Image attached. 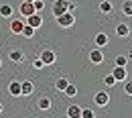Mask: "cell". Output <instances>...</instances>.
Wrapping results in <instances>:
<instances>
[{"instance_id":"cell-6","label":"cell","mask_w":132,"mask_h":118,"mask_svg":"<svg viewBox=\"0 0 132 118\" xmlns=\"http://www.w3.org/2000/svg\"><path fill=\"white\" fill-rule=\"evenodd\" d=\"M89 61L96 63V65H102V63H104V53H102L100 47H96V49L89 51Z\"/></svg>"},{"instance_id":"cell-22","label":"cell","mask_w":132,"mask_h":118,"mask_svg":"<svg viewBox=\"0 0 132 118\" xmlns=\"http://www.w3.org/2000/svg\"><path fill=\"white\" fill-rule=\"evenodd\" d=\"M67 84H69V82H67L65 77H57V82H55V88H57L59 92H63V90L67 88Z\"/></svg>"},{"instance_id":"cell-34","label":"cell","mask_w":132,"mask_h":118,"mask_svg":"<svg viewBox=\"0 0 132 118\" xmlns=\"http://www.w3.org/2000/svg\"><path fill=\"white\" fill-rule=\"evenodd\" d=\"M130 35H132V31H130Z\"/></svg>"},{"instance_id":"cell-27","label":"cell","mask_w":132,"mask_h":118,"mask_svg":"<svg viewBox=\"0 0 132 118\" xmlns=\"http://www.w3.org/2000/svg\"><path fill=\"white\" fill-rule=\"evenodd\" d=\"M124 92H126L128 96H132V80H126V82H124Z\"/></svg>"},{"instance_id":"cell-29","label":"cell","mask_w":132,"mask_h":118,"mask_svg":"<svg viewBox=\"0 0 132 118\" xmlns=\"http://www.w3.org/2000/svg\"><path fill=\"white\" fill-rule=\"evenodd\" d=\"M75 8H77L75 2H69V4H67V12H75Z\"/></svg>"},{"instance_id":"cell-23","label":"cell","mask_w":132,"mask_h":118,"mask_svg":"<svg viewBox=\"0 0 132 118\" xmlns=\"http://www.w3.org/2000/svg\"><path fill=\"white\" fill-rule=\"evenodd\" d=\"M81 118H96V112L92 108H81Z\"/></svg>"},{"instance_id":"cell-28","label":"cell","mask_w":132,"mask_h":118,"mask_svg":"<svg viewBox=\"0 0 132 118\" xmlns=\"http://www.w3.org/2000/svg\"><path fill=\"white\" fill-rule=\"evenodd\" d=\"M33 67L35 69H43V67H47V65H45V63H43V59L39 57V59H35V61H33Z\"/></svg>"},{"instance_id":"cell-5","label":"cell","mask_w":132,"mask_h":118,"mask_svg":"<svg viewBox=\"0 0 132 118\" xmlns=\"http://www.w3.org/2000/svg\"><path fill=\"white\" fill-rule=\"evenodd\" d=\"M18 12H20L22 17L27 18V17H31V14H35L37 10H35L33 2H20V6H18Z\"/></svg>"},{"instance_id":"cell-30","label":"cell","mask_w":132,"mask_h":118,"mask_svg":"<svg viewBox=\"0 0 132 118\" xmlns=\"http://www.w3.org/2000/svg\"><path fill=\"white\" fill-rule=\"evenodd\" d=\"M126 57H128V61H132V51L128 53V55H126Z\"/></svg>"},{"instance_id":"cell-32","label":"cell","mask_w":132,"mask_h":118,"mask_svg":"<svg viewBox=\"0 0 132 118\" xmlns=\"http://www.w3.org/2000/svg\"><path fill=\"white\" fill-rule=\"evenodd\" d=\"M22 2H35V0H22Z\"/></svg>"},{"instance_id":"cell-12","label":"cell","mask_w":132,"mask_h":118,"mask_svg":"<svg viewBox=\"0 0 132 118\" xmlns=\"http://www.w3.org/2000/svg\"><path fill=\"white\" fill-rule=\"evenodd\" d=\"M8 92H10V96L20 98V96H22V92H20V82H10V84H8Z\"/></svg>"},{"instance_id":"cell-1","label":"cell","mask_w":132,"mask_h":118,"mask_svg":"<svg viewBox=\"0 0 132 118\" xmlns=\"http://www.w3.org/2000/svg\"><path fill=\"white\" fill-rule=\"evenodd\" d=\"M57 25H59L61 29L73 27V25H75V14H73V12H63L61 17H57Z\"/></svg>"},{"instance_id":"cell-7","label":"cell","mask_w":132,"mask_h":118,"mask_svg":"<svg viewBox=\"0 0 132 118\" xmlns=\"http://www.w3.org/2000/svg\"><path fill=\"white\" fill-rule=\"evenodd\" d=\"M24 22H27V25H31L33 29H41V25H43V17H41L39 12H35V14H31V17L24 18Z\"/></svg>"},{"instance_id":"cell-18","label":"cell","mask_w":132,"mask_h":118,"mask_svg":"<svg viewBox=\"0 0 132 118\" xmlns=\"http://www.w3.org/2000/svg\"><path fill=\"white\" fill-rule=\"evenodd\" d=\"M35 31H37V29H33V27H31V25H27V22H24V27H22V37H27V39H33L35 37Z\"/></svg>"},{"instance_id":"cell-21","label":"cell","mask_w":132,"mask_h":118,"mask_svg":"<svg viewBox=\"0 0 132 118\" xmlns=\"http://www.w3.org/2000/svg\"><path fill=\"white\" fill-rule=\"evenodd\" d=\"M114 65H120V67H126L128 65V57L126 55H118L114 59Z\"/></svg>"},{"instance_id":"cell-16","label":"cell","mask_w":132,"mask_h":118,"mask_svg":"<svg viewBox=\"0 0 132 118\" xmlns=\"http://www.w3.org/2000/svg\"><path fill=\"white\" fill-rule=\"evenodd\" d=\"M67 118H81V108L79 106H69L67 108Z\"/></svg>"},{"instance_id":"cell-11","label":"cell","mask_w":132,"mask_h":118,"mask_svg":"<svg viewBox=\"0 0 132 118\" xmlns=\"http://www.w3.org/2000/svg\"><path fill=\"white\" fill-rule=\"evenodd\" d=\"M14 14V8L10 4H0V18H10Z\"/></svg>"},{"instance_id":"cell-3","label":"cell","mask_w":132,"mask_h":118,"mask_svg":"<svg viewBox=\"0 0 132 118\" xmlns=\"http://www.w3.org/2000/svg\"><path fill=\"white\" fill-rule=\"evenodd\" d=\"M41 59H43L45 65H53V63L57 61V55H55V51L45 49V51H41Z\"/></svg>"},{"instance_id":"cell-26","label":"cell","mask_w":132,"mask_h":118,"mask_svg":"<svg viewBox=\"0 0 132 118\" xmlns=\"http://www.w3.org/2000/svg\"><path fill=\"white\" fill-rule=\"evenodd\" d=\"M104 84L108 85V88H112V85L116 84V77H114V75H112V73H108V75L104 77Z\"/></svg>"},{"instance_id":"cell-4","label":"cell","mask_w":132,"mask_h":118,"mask_svg":"<svg viewBox=\"0 0 132 118\" xmlns=\"http://www.w3.org/2000/svg\"><path fill=\"white\" fill-rule=\"evenodd\" d=\"M112 75L116 77V82H126V80H128V71H126V67H120V65H114Z\"/></svg>"},{"instance_id":"cell-17","label":"cell","mask_w":132,"mask_h":118,"mask_svg":"<svg viewBox=\"0 0 132 118\" xmlns=\"http://www.w3.org/2000/svg\"><path fill=\"white\" fill-rule=\"evenodd\" d=\"M122 14L124 17H132V0H124L122 2Z\"/></svg>"},{"instance_id":"cell-15","label":"cell","mask_w":132,"mask_h":118,"mask_svg":"<svg viewBox=\"0 0 132 118\" xmlns=\"http://www.w3.org/2000/svg\"><path fill=\"white\" fill-rule=\"evenodd\" d=\"M8 57H10V61H14V63H20L22 59H24V53L20 49H14V51H10L8 53Z\"/></svg>"},{"instance_id":"cell-8","label":"cell","mask_w":132,"mask_h":118,"mask_svg":"<svg viewBox=\"0 0 132 118\" xmlns=\"http://www.w3.org/2000/svg\"><path fill=\"white\" fill-rule=\"evenodd\" d=\"M94 102H96L98 106L104 108V106H108V104H110V94H108V92H98V94L94 96Z\"/></svg>"},{"instance_id":"cell-10","label":"cell","mask_w":132,"mask_h":118,"mask_svg":"<svg viewBox=\"0 0 132 118\" xmlns=\"http://www.w3.org/2000/svg\"><path fill=\"white\" fill-rule=\"evenodd\" d=\"M20 92H22V96H31L35 92V84L31 80H27V82H20Z\"/></svg>"},{"instance_id":"cell-31","label":"cell","mask_w":132,"mask_h":118,"mask_svg":"<svg viewBox=\"0 0 132 118\" xmlns=\"http://www.w3.org/2000/svg\"><path fill=\"white\" fill-rule=\"evenodd\" d=\"M2 110H4V106H2V104H0V114H2Z\"/></svg>"},{"instance_id":"cell-14","label":"cell","mask_w":132,"mask_h":118,"mask_svg":"<svg viewBox=\"0 0 132 118\" xmlns=\"http://www.w3.org/2000/svg\"><path fill=\"white\" fill-rule=\"evenodd\" d=\"M116 35H118V37H130V27L124 25V22H120V25L116 27Z\"/></svg>"},{"instance_id":"cell-2","label":"cell","mask_w":132,"mask_h":118,"mask_svg":"<svg viewBox=\"0 0 132 118\" xmlns=\"http://www.w3.org/2000/svg\"><path fill=\"white\" fill-rule=\"evenodd\" d=\"M67 4H69V0H55V2H53V6H51V12L55 14V18L61 17L63 12H67Z\"/></svg>"},{"instance_id":"cell-13","label":"cell","mask_w":132,"mask_h":118,"mask_svg":"<svg viewBox=\"0 0 132 118\" xmlns=\"http://www.w3.org/2000/svg\"><path fill=\"white\" fill-rule=\"evenodd\" d=\"M108 41H110V39H108V35H106V33H98V35H96V39H94L96 47H100V49H102V47H106V45H108Z\"/></svg>"},{"instance_id":"cell-25","label":"cell","mask_w":132,"mask_h":118,"mask_svg":"<svg viewBox=\"0 0 132 118\" xmlns=\"http://www.w3.org/2000/svg\"><path fill=\"white\" fill-rule=\"evenodd\" d=\"M33 6H35V10H37V12H43V10H45V0H35Z\"/></svg>"},{"instance_id":"cell-20","label":"cell","mask_w":132,"mask_h":118,"mask_svg":"<svg viewBox=\"0 0 132 118\" xmlns=\"http://www.w3.org/2000/svg\"><path fill=\"white\" fill-rule=\"evenodd\" d=\"M37 106H39V110H49L51 108V98H41V100L37 102Z\"/></svg>"},{"instance_id":"cell-9","label":"cell","mask_w":132,"mask_h":118,"mask_svg":"<svg viewBox=\"0 0 132 118\" xmlns=\"http://www.w3.org/2000/svg\"><path fill=\"white\" fill-rule=\"evenodd\" d=\"M22 27H24V17H22V18H16V20H12V22H10V33L20 35V33H22Z\"/></svg>"},{"instance_id":"cell-33","label":"cell","mask_w":132,"mask_h":118,"mask_svg":"<svg viewBox=\"0 0 132 118\" xmlns=\"http://www.w3.org/2000/svg\"><path fill=\"white\" fill-rule=\"evenodd\" d=\"M0 67H2V59H0Z\"/></svg>"},{"instance_id":"cell-24","label":"cell","mask_w":132,"mask_h":118,"mask_svg":"<svg viewBox=\"0 0 132 118\" xmlns=\"http://www.w3.org/2000/svg\"><path fill=\"white\" fill-rule=\"evenodd\" d=\"M100 10H102V12H106V14H108V12H112V4H110V2H108V0H104V2H102V4H100Z\"/></svg>"},{"instance_id":"cell-19","label":"cell","mask_w":132,"mask_h":118,"mask_svg":"<svg viewBox=\"0 0 132 118\" xmlns=\"http://www.w3.org/2000/svg\"><path fill=\"white\" fill-rule=\"evenodd\" d=\"M63 94H65V98H73V96H77V88L73 84H67V88L63 90Z\"/></svg>"}]
</instances>
